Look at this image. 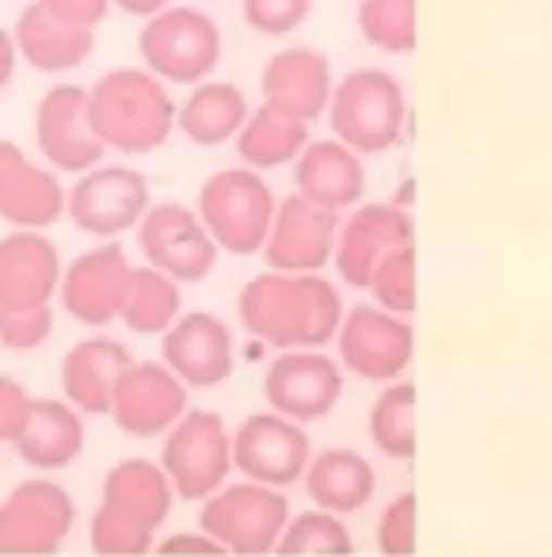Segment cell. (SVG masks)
I'll list each match as a JSON object with an SVG mask.
<instances>
[{
    "label": "cell",
    "mask_w": 552,
    "mask_h": 557,
    "mask_svg": "<svg viewBox=\"0 0 552 557\" xmlns=\"http://www.w3.org/2000/svg\"><path fill=\"white\" fill-rule=\"evenodd\" d=\"M343 295L321 271H263L248 278L237 318L271 348H328L343 325Z\"/></svg>",
    "instance_id": "obj_1"
},
{
    "label": "cell",
    "mask_w": 552,
    "mask_h": 557,
    "mask_svg": "<svg viewBox=\"0 0 552 557\" xmlns=\"http://www.w3.org/2000/svg\"><path fill=\"white\" fill-rule=\"evenodd\" d=\"M176 108L168 85L141 70H111L88 88V115L103 149L126 157L156 153L176 131Z\"/></svg>",
    "instance_id": "obj_2"
},
{
    "label": "cell",
    "mask_w": 552,
    "mask_h": 557,
    "mask_svg": "<svg viewBox=\"0 0 552 557\" xmlns=\"http://www.w3.org/2000/svg\"><path fill=\"white\" fill-rule=\"evenodd\" d=\"M328 126L359 157L389 153L404 138V85L389 70H354L331 88Z\"/></svg>",
    "instance_id": "obj_3"
},
{
    "label": "cell",
    "mask_w": 552,
    "mask_h": 557,
    "mask_svg": "<svg viewBox=\"0 0 552 557\" xmlns=\"http://www.w3.org/2000/svg\"><path fill=\"white\" fill-rule=\"evenodd\" d=\"M199 218L214 245L229 256L263 252L278 199L255 169H222L199 187Z\"/></svg>",
    "instance_id": "obj_4"
},
{
    "label": "cell",
    "mask_w": 552,
    "mask_h": 557,
    "mask_svg": "<svg viewBox=\"0 0 552 557\" xmlns=\"http://www.w3.org/2000/svg\"><path fill=\"white\" fill-rule=\"evenodd\" d=\"M222 27L199 9L168 4L164 12L146 20L138 35V54L153 77L164 85H202L222 62Z\"/></svg>",
    "instance_id": "obj_5"
},
{
    "label": "cell",
    "mask_w": 552,
    "mask_h": 557,
    "mask_svg": "<svg viewBox=\"0 0 552 557\" xmlns=\"http://www.w3.org/2000/svg\"><path fill=\"white\" fill-rule=\"evenodd\" d=\"M286 519H290V500L283 488L260 485L248 478L237 485H222L199 508V527L214 542H222L229 557L275 554Z\"/></svg>",
    "instance_id": "obj_6"
},
{
    "label": "cell",
    "mask_w": 552,
    "mask_h": 557,
    "mask_svg": "<svg viewBox=\"0 0 552 557\" xmlns=\"http://www.w3.org/2000/svg\"><path fill=\"white\" fill-rule=\"evenodd\" d=\"M77 527V500L62 481L35 473L0 500V557H47Z\"/></svg>",
    "instance_id": "obj_7"
},
{
    "label": "cell",
    "mask_w": 552,
    "mask_h": 557,
    "mask_svg": "<svg viewBox=\"0 0 552 557\" xmlns=\"http://www.w3.org/2000/svg\"><path fill=\"white\" fill-rule=\"evenodd\" d=\"M161 466L179 500H206L233 473V432L214 409H187L164 432Z\"/></svg>",
    "instance_id": "obj_8"
},
{
    "label": "cell",
    "mask_w": 552,
    "mask_h": 557,
    "mask_svg": "<svg viewBox=\"0 0 552 557\" xmlns=\"http://www.w3.org/2000/svg\"><path fill=\"white\" fill-rule=\"evenodd\" d=\"M149 207H153L149 180L138 169H130V164H96V169L80 172L77 184L70 187L65 218L88 237L115 240L123 233L138 230Z\"/></svg>",
    "instance_id": "obj_9"
},
{
    "label": "cell",
    "mask_w": 552,
    "mask_h": 557,
    "mask_svg": "<svg viewBox=\"0 0 552 557\" xmlns=\"http://www.w3.org/2000/svg\"><path fill=\"white\" fill-rule=\"evenodd\" d=\"M339 367L366 382H397L415 359V329L381 306H354L336 333Z\"/></svg>",
    "instance_id": "obj_10"
},
{
    "label": "cell",
    "mask_w": 552,
    "mask_h": 557,
    "mask_svg": "<svg viewBox=\"0 0 552 557\" xmlns=\"http://www.w3.org/2000/svg\"><path fill=\"white\" fill-rule=\"evenodd\" d=\"M134 233H138V248L149 268L172 275L179 287L202 283L222 256V248L202 225L199 210L184 207V202H153Z\"/></svg>",
    "instance_id": "obj_11"
},
{
    "label": "cell",
    "mask_w": 552,
    "mask_h": 557,
    "mask_svg": "<svg viewBox=\"0 0 552 557\" xmlns=\"http://www.w3.org/2000/svg\"><path fill=\"white\" fill-rule=\"evenodd\" d=\"M263 397H267V409L278 417L316 424L343 397V367L321 348L278 351L263 374Z\"/></svg>",
    "instance_id": "obj_12"
},
{
    "label": "cell",
    "mask_w": 552,
    "mask_h": 557,
    "mask_svg": "<svg viewBox=\"0 0 552 557\" xmlns=\"http://www.w3.org/2000/svg\"><path fill=\"white\" fill-rule=\"evenodd\" d=\"M130 271L134 263L126 248L118 240H100L96 248H85L65 263L58 302L80 325L108 329L111 321H118V310H123Z\"/></svg>",
    "instance_id": "obj_13"
},
{
    "label": "cell",
    "mask_w": 552,
    "mask_h": 557,
    "mask_svg": "<svg viewBox=\"0 0 552 557\" xmlns=\"http://www.w3.org/2000/svg\"><path fill=\"white\" fill-rule=\"evenodd\" d=\"M313 458V443L305 424L278 412H252L244 424L233 432V470L248 481H260L271 488L298 485L305 478V466Z\"/></svg>",
    "instance_id": "obj_14"
},
{
    "label": "cell",
    "mask_w": 552,
    "mask_h": 557,
    "mask_svg": "<svg viewBox=\"0 0 552 557\" xmlns=\"http://www.w3.org/2000/svg\"><path fill=\"white\" fill-rule=\"evenodd\" d=\"M35 141L42 161L54 172H80L103 164V141L92 131L88 115V88L85 85H54L35 108Z\"/></svg>",
    "instance_id": "obj_15"
},
{
    "label": "cell",
    "mask_w": 552,
    "mask_h": 557,
    "mask_svg": "<svg viewBox=\"0 0 552 557\" xmlns=\"http://www.w3.org/2000/svg\"><path fill=\"white\" fill-rule=\"evenodd\" d=\"M161 363L184 382L187 389H214L233 379L237 367V341L233 329L217 313L191 310L179 313L176 325L161 336Z\"/></svg>",
    "instance_id": "obj_16"
},
{
    "label": "cell",
    "mask_w": 552,
    "mask_h": 557,
    "mask_svg": "<svg viewBox=\"0 0 552 557\" xmlns=\"http://www.w3.org/2000/svg\"><path fill=\"white\" fill-rule=\"evenodd\" d=\"M187 394L191 389L161 359H146V363L134 359L123 379H118L115 401H111L108 417L130 440H161L187 412Z\"/></svg>",
    "instance_id": "obj_17"
},
{
    "label": "cell",
    "mask_w": 552,
    "mask_h": 557,
    "mask_svg": "<svg viewBox=\"0 0 552 557\" xmlns=\"http://www.w3.org/2000/svg\"><path fill=\"white\" fill-rule=\"evenodd\" d=\"M70 187L62 172L50 164H35L16 141L0 138V222L12 230H42L65 218Z\"/></svg>",
    "instance_id": "obj_18"
},
{
    "label": "cell",
    "mask_w": 552,
    "mask_h": 557,
    "mask_svg": "<svg viewBox=\"0 0 552 557\" xmlns=\"http://www.w3.org/2000/svg\"><path fill=\"white\" fill-rule=\"evenodd\" d=\"M400 245H415L412 214L400 210L397 202H366V207H354L347 222H339L331 260H336V271L347 287L366 290L377 260Z\"/></svg>",
    "instance_id": "obj_19"
},
{
    "label": "cell",
    "mask_w": 552,
    "mask_h": 557,
    "mask_svg": "<svg viewBox=\"0 0 552 557\" xmlns=\"http://www.w3.org/2000/svg\"><path fill=\"white\" fill-rule=\"evenodd\" d=\"M339 214L301 195H286L263 240V260L271 271H321L336 252Z\"/></svg>",
    "instance_id": "obj_20"
},
{
    "label": "cell",
    "mask_w": 552,
    "mask_h": 557,
    "mask_svg": "<svg viewBox=\"0 0 552 557\" xmlns=\"http://www.w3.org/2000/svg\"><path fill=\"white\" fill-rule=\"evenodd\" d=\"M62 252L42 230H9L0 237V310L50 306L62 287Z\"/></svg>",
    "instance_id": "obj_21"
},
{
    "label": "cell",
    "mask_w": 552,
    "mask_h": 557,
    "mask_svg": "<svg viewBox=\"0 0 552 557\" xmlns=\"http://www.w3.org/2000/svg\"><path fill=\"white\" fill-rule=\"evenodd\" d=\"M331 88V62L313 47H286L263 65L260 92L263 103L283 115L298 119V123H313L328 111Z\"/></svg>",
    "instance_id": "obj_22"
},
{
    "label": "cell",
    "mask_w": 552,
    "mask_h": 557,
    "mask_svg": "<svg viewBox=\"0 0 552 557\" xmlns=\"http://www.w3.org/2000/svg\"><path fill=\"white\" fill-rule=\"evenodd\" d=\"M134 363L130 348L115 336H85L62 359V397L85 417H108L118 379Z\"/></svg>",
    "instance_id": "obj_23"
},
{
    "label": "cell",
    "mask_w": 552,
    "mask_h": 557,
    "mask_svg": "<svg viewBox=\"0 0 552 557\" xmlns=\"http://www.w3.org/2000/svg\"><path fill=\"white\" fill-rule=\"evenodd\" d=\"M293 187L301 199L343 214V210L359 207L366 195V164L339 138H309V146L293 161Z\"/></svg>",
    "instance_id": "obj_24"
},
{
    "label": "cell",
    "mask_w": 552,
    "mask_h": 557,
    "mask_svg": "<svg viewBox=\"0 0 552 557\" xmlns=\"http://www.w3.org/2000/svg\"><path fill=\"white\" fill-rule=\"evenodd\" d=\"M85 443H88L85 412L73 409L65 397H39V401H32L27 424L12 447H16V455L32 470L54 473L77 462L85 455Z\"/></svg>",
    "instance_id": "obj_25"
},
{
    "label": "cell",
    "mask_w": 552,
    "mask_h": 557,
    "mask_svg": "<svg viewBox=\"0 0 552 557\" xmlns=\"http://www.w3.org/2000/svg\"><path fill=\"white\" fill-rule=\"evenodd\" d=\"M12 39H16L20 62H27L39 73L80 70L96 50V32L73 27V24H65V20L50 16L39 0H32V4L20 12L16 27H12Z\"/></svg>",
    "instance_id": "obj_26"
},
{
    "label": "cell",
    "mask_w": 552,
    "mask_h": 557,
    "mask_svg": "<svg viewBox=\"0 0 552 557\" xmlns=\"http://www.w3.org/2000/svg\"><path fill=\"white\" fill-rule=\"evenodd\" d=\"M176 500L179 496L172 488L168 473L153 458H123L103 478V508L118 511V516L134 519V523L149 527V531H161L168 523Z\"/></svg>",
    "instance_id": "obj_27"
},
{
    "label": "cell",
    "mask_w": 552,
    "mask_h": 557,
    "mask_svg": "<svg viewBox=\"0 0 552 557\" xmlns=\"http://www.w3.org/2000/svg\"><path fill=\"white\" fill-rule=\"evenodd\" d=\"M305 493L316 508L336 511V516H354L377 493V473L366 455L351 447H328L309 458L305 466Z\"/></svg>",
    "instance_id": "obj_28"
},
{
    "label": "cell",
    "mask_w": 552,
    "mask_h": 557,
    "mask_svg": "<svg viewBox=\"0 0 552 557\" xmlns=\"http://www.w3.org/2000/svg\"><path fill=\"white\" fill-rule=\"evenodd\" d=\"M248 115H252V108H248V96L237 85H229V81H202L176 108V131L191 146L214 149L237 138Z\"/></svg>",
    "instance_id": "obj_29"
},
{
    "label": "cell",
    "mask_w": 552,
    "mask_h": 557,
    "mask_svg": "<svg viewBox=\"0 0 552 557\" xmlns=\"http://www.w3.org/2000/svg\"><path fill=\"white\" fill-rule=\"evenodd\" d=\"M233 141H237V153L244 161V169L255 172L283 169V164L298 161L301 149L309 146V123H298V119L260 103L244 119V126H240V134Z\"/></svg>",
    "instance_id": "obj_30"
},
{
    "label": "cell",
    "mask_w": 552,
    "mask_h": 557,
    "mask_svg": "<svg viewBox=\"0 0 552 557\" xmlns=\"http://www.w3.org/2000/svg\"><path fill=\"white\" fill-rule=\"evenodd\" d=\"M179 313H184V290L176 278L149 268V263L130 271V287H126L118 321L134 336H164L176 325Z\"/></svg>",
    "instance_id": "obj_31"
},
{
    "label": "cell",
    "mask_w": 552,
    "mask_h": 557,
    "mask_svg": "<svg viewBox=\"0 0 552 557\" xmlns=\"http://www.w3.org/2000/svg\"><path fill=\"white\" fill-rule=\"evenodd\" d=\"M369 440L385 458L412 462L419 450V389L415 382H389L369 409Z\"/></svg>",
    "instance_id": "obj_32"
},
{
    "label": "cell",
    "mask_w": 552,
    "mask_h": 557,
    "mask_svg": "<svg viewBox=\"0 0 552 557\" xmlns=\"http://www.w3.org/2000/svg\"><path fill=\"white\" fill-rule=\"evenodd\" d=\"M278 557H351L354 539L347 531V519L336 511H301L290 516L283 527V539L275 546Z\"/></svg>",
    "instance_id": "obj_33"
},
{
    "label": "cell",
    "mask_w": 552,
    "mask_h": 557,
    "mask_svg": "<svg viewBox=\"0 0 552 557\" xmlns=\"http://www.w3.org/2000/svg\"><path fill=\"white\" fill-rule=\"evenodd\" d=\"M359 32L374 50L412 54L419 42V0H359Z\"/></svg>",
    "instance_id": "obj_34"
},
{
    "label": "cell",
    "mask_w": 552,
    "mask_h": 557,
    "mask_svg": "<svg viewBox=\"0 0 552 557\" xmlns=\"http://www.w3.org/2000/svg\"><path fill=\"white\" fill-rule=\"evenodd\" d=\"M366 290L374 295V306L397 313V318H412L419 306V252H415V245H400L385 252L369 275Z\"/></svg>",
    "instance_id": "obj_35"
},
{
    "label": "cell",
    "mask_w": 552,
    "mask_h": 557,
    "mask_svg": "<svg viewBox=\"0 0 552 557\" xmlns=\"http://www.w3.org/2000/svg\"><path fill=\"white\" fill-rule=\"evenodd\" d=\"M88 546L103 557H146L156 546V531L134 523V519L118 516L111 508H96L92 523H88Z\"/></svg>",
    "instance_id": "obj_36"
},
{
    "label": "cell",
    "mask_w": 552,
    "mask_h": 557,
    "mask_svg": "<svg viewBox=\"0 0 552 557\" xmlns=\"http://www.w3.org/2000/svg\"><path fill=\"white\" fill-rule=\"evenodd\" d=\"M377 554L381 557H412L419 549V496L400 493L385 504L377 519Z\"/></svg>",
    "instance_id": "obj_37"
},
{
    "label": "cell",
    "mask_w": 552,
    "mask_h": 557,
    "mask_svg": "<svg viewBox=\"0 0 552 557\" xmlns=\"http://www.w3.org/2000/svg\"><path fill=\"white\" fill-rule=\"evenodd\" d=\"M50 336H54V306L0 310V348L27 356V351H39Z\"/></svg>",
    "instance_id": "obj_38"
},
{
    "label": "cell",
    "mask_w": 552,
    "mask_h": 557,
    "mask_svg": "<svg viewBox=\"0 0 552 557\" xmlns=\"http://www.w3.org/2000/svg\"><path fill=\"white\" fill-rule=\"evenodd\" d=\"M240 12H244V24L252 32L267 35V39H283L305 24L313 0H240Z\"/></svg>",
    "instance_id": "obj_39"
},
{
    "label": "cell",
    "mask_w": 552,
    "mask_h": 557,
    "mask_svg": "<svg viewBox=\"0 0 552 557\" xmlns=\"http://www.w3.org/2000/svg\"><path fill=\"white\" fill-rule=\"evenodd\" d=\"M32 401L35 397L27 394L24 382L0 374V447L20 440V432L27 424V412H32Z\"/></svg>",
    "instance_id": "obj_40"
},
{
    "label": "cell",
    "mask_w": 552,
    "mask_h": 557,
    "mask_svg": "<svg viewBox=\"0 0 552 557\" xmlns=\"http://www.w3.org/2000/svg\"><path fill=\"white\" fill-rule=\"evenodd\" d=\"M153 554L161 557H229L222 549V542H214L206 531H172L164 539H156Z\"/></svg>",
    "instance_id": "obj_41"
},
{
    "label": "cell",
    "mask_w": 552,
    "mask_h": 557,
    "mask_svg": "<svg viewBox=\"0 0 552 557\" xmlns=\"http://www.w3.org/2000/svg\"><path fill=\"white\" fill-rule=\"evenodd\" d=\"M39 4L50 16L65 20L73 27H88V32H96L111 12V0H39Z\"/></svg>",
    "instance_id": "obj_42"
},
{
    "label": "cell",
    "mask_w": 552,
    "mask_h": 557,
    "mask_svg": "<svg viewBox=\"0 0 552 557\" xmlns=\"http://www.w3.org/2000/svg\"><path fill=\"white\" fill-rule=\"evenodd\" d=\"M16 65H20L16 39H12L9 27H0V88L12 85V77H16Z\"/></svg>",
    "instance_id": "obj_43"
},
{
    "label": "cell",
    "mask_w": 552,
    "mask_h": 557,
    "mask_svg": "<svg viewBox=\"0 0 552 557\" xmlns=\"http://www.w3.org/2000/svg\"><path fill=\"white\" fill-rule=\"evenodd\" d=\"M115 9H123L126 16H138V20H149L156 16V12H164L172 4V0H111Z\"/></svg>",
    "instance_id": "obj_44"
}]
</instances>
